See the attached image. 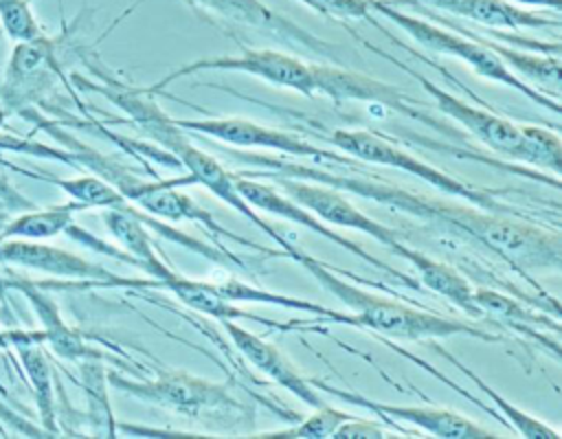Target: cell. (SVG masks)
Segmentation results:
<instances>
[{
	"label": "cell",
	"instance_id": "34",
	"mask_svg": "<svg viewBox=\"0 0 562 439\" xmlns=\"http://www.w3.org/2000/svg\"><path fill=\"white\" fill-rule=\"evenodd\" d=\"M7 119H9V110L0 108V130L7 125Z\"/></svg>",
	"mask_w": 562,
	"mask_h": 439
},
{
	"label": "cell",
	"instance_id": "30",
	"mask_svg": "<svg viewBox=\"0 0 562 439\" xmlns=\"http://www.w3.org/2000/svg\"><path fill=\"white\" fill-rule=\"evenodd\" d=\"M0 26L13 44L46 35L31 9V0H0Z\"/></svg>",
	"mask_w": 562,
	"mask_h": 439
},
{
	"label": "cell",
	"instance_id": "1",
	"mask_svg": "<svg viewBox=\"0 0 562 439\" xmlns=\"http://www.w3.org/2000/svg\"><path fill=\"white\" fill-rule=\"evenodd\" d=\"M222 154L233 162H241L246 167H252L266 173L325 184L342 193L369 198L378 204L413 215L437 233H446L450 237L474 244L496 255L520 274H527L529 270H544V268L558 270L562 263L560 230L558 228L549 230L544 226H538L529 217L492 213L474 204L446 202L439 198L406 191L397 184H391L378 178L356 176L351 171L338 173L334 169H327L321 162H299L285 156L248 154V151L228 149V147L222 149Z\"/></svg>",
	"mask_w": 562,
	"mask_h": 439
},
{
	"label": "cell",
	"instance_id": "19",
	"mask_svg": "<svg viewBox=\"0 0 562 439\" xmlns=\"http://www.w3.org/2000/svg\"><path fill=\"white\" fill-rule=\"evenodd\" d=\"M422 7H435L439 11L459 15L463 20L492 26V29H542V26H560L558 15L522 9L509 0H413Z\"/></svg>",
	"mask_w": 562,
	"mask_h": 439
},
{
	"label": "cell",
	"instance_id": "21",
	"mask_svg": "<svg viewBox=\"0 0 562 439\" xmlns=\"http://www.w3.org/2000/svg\"><path fill=\"white\" fill-rule=\"evenodd\" d=\"M395 255H400L402 259H406L415 270H417V281L422 285H426L428 290L441 294L448 303H452L454 307H459L461 312H465L472 318H481V312L474 303V285L452 266L432 259L430 255L411 248L408 244H402Z\"/></svg>",
	"mask_w": 562,
	"mask_h": 439
},
{
	"label": "cell",
	"instance_id": "7",
	"mask_svg": "<svg viewBox=\"0 0 562 439\" xmlns=\"http://www.w3.org/2000/svg\"><path fill=\"white\" fill-rule=\"evenodd\" d=\"M371 4V13H378L386 20H391L393 24H397L404 33H408L419 46H426L435 53L441 55H450V57H459L461 61H465L476 75L503 83L520 94H525L527 99H531L533 103H538L544 110H551L553 114H560V101L531 88L529 83H525L522 79H518L492 50H487L481 42L461 35L452 29H443L441 24H435L426 18L406 13L404 9L395 7L389 0H369Z\"/></svg>",
	"mask_w": 562,
	"mask_h": 439
},
{
	"label": "cell",
	"instance_id": "11",
	"mask_svg": "<svg viewBox=\"0 0 562 439\" xmlns=\"http://www.w3.org/2000/svg\"><path fill=\"white\" fill-rule=\"evenodd\" d=\"M351 31V29H349ZM351 35L364 44L369 50H373L375 55L384 57V59H391L397 68H402L404 72H408L411 77H415L419 81V86L435 99L437 103V110L441 114H446L448 119L457 121L461 127H465L476 140H481L490 151L498 154V156H505V158H512V160H518L522 162V132H520V125H514L512 121L494 114V112H487V110H481L472 103H465L463 99L441 90L439 86H435L432 81H428V77H424L419 70L411 68V66H404L400 59L391 57L389 53L375 48L373 44H369L362 35L353 33Z\"/></svg>",
	"mask_w": 562,
	"mask_h": 439
},
{
	"label": "cell",
	"instance_id": "10",
	"mask_svg": "<svg viewBox=\"0 0 562 439\" xmlns=\"http://www.w3.org/2000/svg\"><path fill=\"white\" fill-rule=\"evenodd\" d=\"M193 9L209 13L233 26H248L259 31L277 42H283L288 48H301L310 55H316L334 66H342V53L327 40L303 29L288 15L274 11L263 0H187Z\"/></svg>",
	"mask_w": 562,
	"mask_h": 439
},
{
	"label": "cell",
	"instance_id": "23",
	"mask_svg": "<svg viewBox=\"0 0 562 439\" xmlns=\"http://www.w3.org/2000/svg\"><path fill=\"white\" fill-rule=\"evenodd\" d=\"M86 211L83 204L70 200L55 206H29V211L11 217L2 230L0 239H50L66 233L75 224V213Z\"/></svg>",
	"mask_w": 562,
	"mask_h": 439
},
{
	"label": "cell",
	"instance_id": "31",
	"mask_svg": "<svg viewBox=\"0 0 562 439\" xmlns=\"http://www.w3.org/2000/svg\"><path fill=\"white\" fill-rule=\"evenodd\" d=\"M386 437L391 435L384 432L382 424L360 419V417H351L342 421L331 435V439H386Z\"/></svg>",
	"mask_w": 562,
	"mask_h": 439
},
{
	"label": "cell",
	"instance_id": "27",
	"mask_svg": "<svg viewBox=\"0 0 562 439\" xmlns=\"http://www.w3.org/2000/svg\"><path fill=\"white\" fill-rule=\"evenodd\" d=\"M452 367H457L463 375H468L476 386H479V391L481 393H485V397L490 399V402H494L496 404V408L498 410H503L505 413V417H507V421L518 430V435L520 437H525V439H560V432L555 430V428H551L549 424H544V421H540V419H536V417H531L529 413H525V410H520L518 406H514V404H509L501 393H496L487 382H483L472 369H468L461 360H457V356H452L450 351H446V349H441V347H435Z\"/></svg>",
	"mask_w": 562,
	"mask_h": 439
},
{
	"label": "cell",
	"instance_id": "9",
	"mask_svg": "<svg viewBox=\"0 0 562 439\" xmlns=\"http://www.w3.org/2000/svg\"><path fill=\"white\" fill-rule=\"evenodd\" d=\"M237 173L250 176V178H259V180H266V182H274V187L279 191L290 195L296 204L305 206L307 211H312L323 222L340 226V228L364 233L371 239H375L380 246L389 248L391 252H395L404 244L397 230H393L386 224H382V222L369 217L367 213H362L338 189H331V187H325V184H316V182H307V180H294V178H285V176H274V173H266V171H259V169H246V171H237Z\"/></svg>",
	"mask_w": 562,
	"mask_h": 439
},
{
	"label": "cell",
	"instance_id": "4",
	"mask_svg": "<svg viewBox=\"0 0 562 439\" xmlns=\"http://www.w3.org/2000/svg\"><path fill=\"white\" fill-rule=\"evenodd\" d=\"M288 259L301 263L321 288L329 290L342 305L351 309L353 327H367L389 338L400 340H435V338H450V336H474L481 340H498V336L465 325L457 318L439 316L428 309H417L406 303L393 301L389 296H380L373 292H367L336 274V270H329L318 259L303 252L299 246H294L288 255Z\"/></svg>",
	"mask_w": 562,
	"mask_h": 439
},
{
	"label": "cell",
	"instance_id": "25",
	"mask_svg": "<svg viewBox=\"0 0 562 439\" xmlns=\"http://www.w3.org/2000/svg\"><path fill=\"white\" fill-rule=\"evenodd\" d=\"M474 303L481 312V318L485 320H494V323H503L509 329H516L529 338H536L540 342H549L553 347H558V340H547L544 334H538L536 327L547 325V318L527 309L525 305H520L518 301L509 299L507 294H501L494 288H479L474 290Z\"/></svg>",
	"mask_w": 562,
	"mask_h": 439
},
{
	"label": "cell",
	"instance_id": "26",
	"mask_svg": "<svg viewBox=\"0 0 562 439\" xmlns=\"http://www.w3.org/2000/svg\"><path fill=\"white\" fill-rule=\"evenodd\" d=\"M220 294L228 301H241V303H266V305H279V307H285V309H296V312H310L314 316H323L327 320H334V323H340V325H351L353 327V320H351V314H345V312H336V309H329L325 305H318V303H312V301H305V299H296V296H288V294H277V292H270V290H261V288H255V285H248L239 279H226L222 283H215Z\"/></svg>",
	"mask_w": 562,
	"mask_h": 439
},
{
	"label": "cell",
	"instance_id": "3",
	"mask_svg": "<svg viewBox=\"0 0 562 439\" xmlns=\"http://www.w3.org/2000/svg\"><path fill=\"white\" fill-rule=\"evenodd\" d=\"M92 72L101 79V83L86 81L83 77L75 75V83L83 90H92L103 94L108 101H112L119 110H123L140 132H145L151 140H156L165 151H169L180 167L189 171L193 178V184H202L209 189L215 198H220L224 204L235 209L239 215H244L252 226H257L263 235H268L272 241L279 244L281 250H285V257L296 246L294 241L285 239L279 228L268 224L257 209H252L237 191L233 182V171L224 169V165L217 162L211 154L193 145L182 127L173 123V119L160 110V105L154 101L156 94H151L147 88H134L127 86L114 77H108L103 70L92 68Z\"/></svg>",
	"mask_w": 562,
	"mask_h": 439
},
{
	"label": "cell",
	"instance_id": "16",
	"mask_svg": "<svg viewBox=\"0 0 562 439\" xmlns=\"http://www.w3.org/2000/svg\"><path fill=\"white\" fill-rule=\"evenodd\" d=\"M0 263L44 272L50 277L94 283V285H123L108 268L42 239H0Z\"/></svg>",
	"mask_w": 562,
	"mask_h": 439
},
{
	"label": "cell",
	"instance_id": "17",
	"mask_svg": "<svg viewBox=\"0 0 562 439\" xmlns=\"http://www.w3.org/2000/svg\"><path fill=\"white\" fill-rule=\"evenodd\" d=\"M226 334L231 336L235 349L263 375H268L272 382L296 395L301 402H305L312 408H318L325 404L321 393L312 386L310 378L301 375L296 367L288 360V356L272 342L263 340L261 336L248 331L246 327L237 325L235 320H222Z\"/></svg>",
	"mask_w": 562,
	"mask_h": 439
},
{
	"label": "cell",
	"instance_id": "12",
	"mask_svg": "<svg viewBox=\"0 0 562 439\" xmlns=\"http://www.w3.org/2000/svg\"><path fill=\"white\" fill-rule=\"evenodd\" d=\"M178 127L184 132L211 136L231 147H266L292 158H307L312 162H338L353 165L351 156H340L334 149H323L301 138L299 134L259 125L239 116H209V119H173Z\"/></svg>",
	"mask_w": 562,
	"mask_h": 439
},
{
	"label": "cell",
	"instance_id": "8",
	"mask_svg": "<svg viewBox=\"0 0 562 439\" xmlns=\"http://www.w3.org/2000/svg\"><path fill=\"white\" fill-rule=\"evenodd\" d=\"M202 70H235V72H248L252 77H259L277 88H288L292 92H299L307 99L316 97L314 86V72L312 64L285 55L281 50H268V48H244L239 55H220V57H202L195 61H189L171 72H167L160 81L149 86L147 90L151 94H160L171 81L182 79L193 72Z\"/></svg>",
	"mask_w": 562,
	"mask_h": 439
},
{
	"label": "cell",
	"instance_id": "29",
	"mask_svg": "<svg viewBox=\"0 0 562 439\" xmlns=\"http://www.w3.org/2000/svg\"><path fill=\"white\" fill-rule=\"evenodd\" d=\"M522 132V162L551 169L553 176L562 169V143L560 136L547 127L520 125Z\"/></svg>",
	"mask_w": 562,
	"mask_h": 439
},
{
	"label": "cell",
	"instance_id": "24",
	"mask_svg": "<svg viewBox=\"0 0 562 439\" xmlns=\"http://www.w3.org/2000/svg\"><path fill=\"white\" fill-rule=\"evenodd\" d=\"M13 351L31 384L42 428L46 430V435L57 437L59 426H57V408H55V380H53L55 375L46 353L42 351V345H24V347H15Z\"/></svg>",
	"mask_w": 562,
	"mask_h": 439
},
{
	"label": "cell",
	"instance_id": "6",
	"mask_svg": "<svg viewBox=\"0 0 562 439\" xmlns=\"http://www.w3.org/2000/svg\"><path fill=\"white\" fill-rule=\"evenodd\" d=\"M327 140L331 145H336L342 154H347L356 160L400 169L404 173H411V176L424 180L426 184H432L441 193H446L454 200L470 202V204H474L483 211L516 215V217H529V213H525L522 209L498 200L496 193H492L487 189H481V187H474L470 182H463L459 178H452L450 173L441 171L439 167H432V165L424 162L422 158H417L415 154L406 151L404 147L391 143L389 138L380 136L378 132H371V130H334L327 136Z\"/></svg>",
	"mask_w": 562,
	"mask_h": 439
},
{
	"label": "cell",
	"instance_id": "15",
	"mask_svg": "<svg viewBox=\"0 0 562 439\" xmlns=\"http://www.w3.org/2000/svg\"><path fill=\"white\" fill-rule=\"evenodd\" d=\"M312 386L318 393H327L338 397L345 404H351L356 408H364L369 413L380 415L382 419H386V426H393L395 430H404L397 421H408L413 426H417L419 430H426L432 437L439 439H496V435L483 426H479L476 421L450 410V408H435V406H402V404H384V402H375L369 399L362 393L356 391H347V389H338L325 380L318 378H310Z\"/></svg>",
	"mask_w": 562,
	"mask_h": 439
},
{
	"label": "cell",
	"instance_id": "22",
	"mask_svg": "<svg viewBox=\"0 0 562 439\" xmlns=\"http://www.w3.org/2000/svg\"><path fill=\"white\" fill-rule=\"evenodd\" d=\"M156 288H165L169 292H173L187 307L202 312L206 316L222 320H237V318H250V320H259V323H268L261 316H255L246 309H239L233 305V301L224 299L217 290L215 283H206V281H193L182 277L176 270H169L165 277H160L158 281H154Z\"/></svg>",
	"mask_w": 562,
	"mask_h": 439
},
{
	"label": "cell",
	"instance_id": "18",
	"mask_svg": "<svg viewBox=\"0 0 562 439\" xmlns=\"http://www.w3.org/2000/svg\"><path fill=\"white\" fill-rule=\"evenodd\" d=\"M9 288L18 290L35 312L40 320V329L44 331V345H48L55 356L68 360V362H81V360H108L105 353L94 349L86 338L64 320L55 299L46 292L42 283H31L24 279H11L7 281Z\"/></svg>",
	"mask_w": 562,
	"mask_h": 439
},
{
	"label": "cell",
	"instance_id": "14",
	"mask_svg": "<svg viewBox=\"0 0 562 439\" xmlns=\"http://www.w3.org/2000/svg\"><path fill=\"white\" fill-rule=\"evenodd\" d=\"M233 182H235L239 195H241L252 209L263 211V213H270V215H277V217L288 219V222H294V224H299V226H303V228H307V230L321 235L323 239H327V241H331V244H338L340 248L349 250L351 255L360 257L362 261L371 263L373 268L382 270V272L389 274L393 281H397V283H402V285H406V288H411V290H419V288H422V283H419L417 279H413V277H408V274L395 270L393 266H389V263H384V261H380V259L367 255V250H364L362 246H358L356 241H351V239L342 237L340 233H336L334 228H329L321 217H316V215H314L312 211H307L305 206L296 204L290 195H285L283 191H279L274 184H270V182H266V180H259V178L241 176V173H237V171H233Z\"/></svg>",
	"mask_w": 562,
	"mask_h": 439
},
{
	"label": "cell",
	"instance_id": "13",
	"mask_svg": "<svg viewBox=\"0 0 562 439\" xmlns=\"http://www.w3.org/2000/svg\"><path fill=\"white\" fill-rule=\"evenodd\" d=\"M314 72V86L316 94H325L334 101H362V103H378L389 110H395L397 114H404L417 123H424L432 130H441L448 136H457V130L446 123L443 119L428 114V110L417 108L413 97L402 92L395 86L382 83L375 77L362 75L358 70H349L342 66H327V64H312Z\"/></svg>",
	"mask_w": 562,
	"mask_h": 439
},
{
	"label": "cell",
	"instance_id": "20",
	"mask_svg": "<svg viewBox=\"0 0 562 439\" xmlns=\"http://www.w3.org/2000/svg\"><path fill=\"white\" fill-rule=\"evenodd\" d=\"M428 18L432 20H439V24H446L450 26L452 31L461 33V35H468L476 42H481L487 50H492L507 68H514L516 70V77L522 79L525 83H529L531 88L540 86L544 94L553 97V99H560V55H533L529 53L527 48H514V46H505V44H498L496 40L492 37H481V35H474L472 31L463 29L461 24H457L454 20H441L437 13L432 11H426ZM538 90V88H536Z\"/></svg>",
	"mask_w": 562,
	"mask_h": 439
},
{
	"label": "cell",
	"instance_id": "5",
	"mask_svg": "<svg viewBox=\"0 0 562 439\" xmlns=\"http://www.w3.org/2000/svg\"><path fill=\"white\" fill-rule=\"evenodd\" d=\"M105 382L127 397L213 428H244L252 426L255 419V408L237 399L228 384L211 382L187 371H162L154 380H130L116 371H108Z\"/></svg>",
	"mask_w": 562,
	"mask_h": 439
},
{
	"label": "cell",
	"instance_id": "33",
	"mask_svg": "<svg viewBox=\"0 0 562 439\" xmlns=\"http://www.w3.org/2000/svg\"><path fill=\"white\" fill-rule=\"evenodd\" d=\"M509 2H516L520 7H542V9H549L553 13H558L560 7H562V0H509Z\"/></svg>",
	"mask_w": 562,
	"mask_h": 439
},
{
	"label": "cell",
	"instance_id": "2",
	"mask_svg": "<svg viewBox=\"0 0 562 439\" xmlns=\"http://www.w3.org/2000/svg\"><path fill=\"white\" fill-rule=\"evenodd\" d=\"M20 114L24 119L33 121L40 130H44L57 145H44L40 140L24 138V136L0 134V149L33 156V158L61 160L66 165H72L77 169H83L86 173H92V176L101 178L103 182L114 187L127 202H132L134 206H138L147 215L169 219V222L189 219V222L200 224L215 239L226 237V239L239 241V244H244L252 250L266 252V255H279V257L285 255L281 248L279 250H268V248H263L255 241H248V239L231 233L204 206H200L193 198L180 193L178 187L193 184V178L189 173L182 176V178H173V180H145L132 167H127L125 162L116 160L114 156L101 154L99 149H94V147L86 145L83 140H79L77 136H72L66 130V125H61L57 121H50L44 114L31 110V108H24Z\"/></svg>",
	"mask_w": 562,
	"mask_h": 439
},
{
	"label": "cell",
	"instance_id": "32",
	"mask_svg": "<svg viewBox=\"0 0 562 439\" xmlns=\"http://www.w3.org/2000/svg\"><path fill=\"white\" fill-rule=\"evenodd\" d=\"M24 345H44V331L26 327H0V351Z\"/></svg>",
	"mask_w": 562,
	"mask_h": 439
},
{
	"label": "cell",
	"instance_id": "28",
	"mask_svg": "<svg viewBox=\"0 0 562 439\" xmlns=\"http://www.w3.org/2000/svg\"><path fill=\"white\" fill-rule=\"evenodd\" d=\"M351 417L353 415L347 410L323 404V406L314 408V413L307 419L299 421L292 428L274 430V432H259L252 437H257V439H331L334 430Z\"/></svg>",
	"mask_w": 562,
	"mask_h": 439
}]
</instances>
